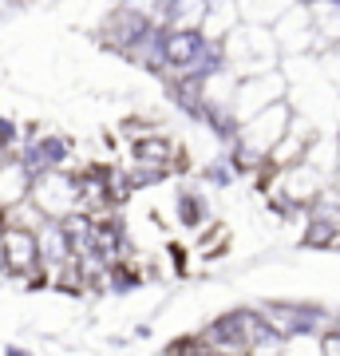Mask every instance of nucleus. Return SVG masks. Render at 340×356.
<instances>
[{"mask_svg": "<svg viewBox=\"0 0 340 356\" xmlns=\"http://www.w3.org/2000/svg\"><path fill=\"white\" fill-rule=\"evenodd\" d=\"M313 8V28H316V56L328 48H340V0H321Z\"/></svg>", "mask_w": 340, "mask_h": 356, "instance_id": "obj_11", "label": "nucleus"}, {"mask_svg": "<svg viewBox=\"0 0 340 356\" xmlns=\"http://www.w3.org/2000/svg\"><path fill=\"white\" fill-rule=\"evenodd\" d=\"M328 332H340V313H332V329Z\"/></svg>", "mask_w": 340, "mask_h": 356, "instance_id": "obj_18", "label": "nucleus"}, {"mask_svg": "<svg viewBox=\"0 0 340 356\" xmlns=\"http://www.w3.org/2000/svg\"><path fill=\"white\" fill-rule=\"evenodd\" d=\"M337 139H340V135H337Z\"/></svg>", "mask_w": 340, "mask_h": 356, "instance_id": "obj_22", "label": "nucleus"}, {"mask_svg": "<svg viewBox=\"0 0 340 356\" xmlns=\"http://www.w3.org/2000/svg\"><path fill=\"white\" fill-rule=\"evenodd\" d=\"M51 218L44 214V210H40L36 202H32V198H28V202H20V206H8V210H0V226H16V229H44L48 226Z\"/></svg>", "mask_w": 340, "mask_h": 356, "instance_id": "obj_14", "label": "nucleus"}, {"mask_svg": "<svg viewBox=\"0 0 340 356\" xmlns=\"http://www.w3.org/2000/svg\"><path fill=\"white\" fill-rule=\"evenodd\" d=\"M16 4H32V0H16Z\"/></svg>", "mask_w": 340, "mask_h": 356, "instance_id": "obj_21", "label": "nucleus"}, {"mask_svg": "<svg viewBox=\"0 0 340 356\" xmlns=\"http://www.w3.org/2000/svg\"><path fill=\"white\" fill-rule=\"evenodd\" d=\"M321 348H325V356H340V332H325Z\"/></svg>", "mask_w": 340, "mask_h": 356, "instance_id": "obj_16", "label": "nucleus"}, {"mask_svg": "<svg viewBox=\"0 0 340 356\" xmlns=\"http://www.w3.org/2000/svg\"><path fill=\"white\" fill-rule=\"evenodd\" d=\"M297 4H321V0H297Z\"/></svg>", "mask_w": 340, "mask_h": 356, "instance_id": "obj_20", "label": "nucleus"}, {"mask_svg": "<svg viewBox=\"0 0 340 356\" xmlns=\"http://www.w3.org/2000/svg\"><path fill=\"white\" fill-rule=\"evenodd\" d=\"M147 28H154V24H147L143 16H135L131 8H123V4H115L111 13H107V20H103V28H99V44L111 48L115 56H123Z\"/></svg>", "mask_w": 340, "mask_h": 356, "instance_id": "obj_8", "label": "nucleus"}, {"mask_svg": "<svg viewBox=\"0 0 340 356\" xmlns=\"http://www.w3.org/2000/svg\"><path fill=\"white\" fill-rule=\"evenodd\" d=\"M214 0H170L166 8V28L170 32H202Z\"/></svg>", "mask_w": 340, "mask_h": 356, "instance_id": "obj_12", "label": "nucleus"}, {"mask_svg": "<svg viewBox=\"0 0 340 356\" xmlns=\"http://www.w3.org/2000/svg\"><path fill=\"white\" fill-rule=\"evenodd\" d=\"M222 51H226V64L234 67L241 79L281 67V48H277V36H273L269 24H250V20H241V24L222 40Z\"/></svg>", "mask_w": 340, "mask_h": 356, "instance_id": "obj_1", "label": "nucleus"}, {"mask_svg": "<svg viewBox=\"0 0 340 356\" xmlns=\"http://www.w3.org/2000/svg\"><path fill=\"white\" fill-rule=\"evenodd\" d=\"M32 186H36V170L28 166V159L24 154H8V163L0 166V210L28 202Z\"/></svg>", "mask_w": 340, "mask_h": 356, "instance_id": "obj_9", "label": "nucleus"}, {"mask_svg": "<svg viewBox=\"0 0 340 356\" xmlns=\"http://www.w3.org/2000/svg\"><path fill=\"white\" fill-rule=\"evenodd\" d=\"M332 186L340 191V163H337V175H332Z\"/></svg>", "mask_w": 340, "mask_h": 356, "instance_id": "obj_19", "label": "nucleus"}, {"mask_svg": "<svg viewBox=\"0 0 340 356\" xmlns=\"http://www.w3.org/2000/svg\"><path fill=\"white\" fill-rule=\"evenodd\" d=\"M72 139L67 135H60V131H28V143H24V159L32 170H67V163H72Z\"/></svg>", "mask_w": 340, "mask_h": 356, "instance_id": "obj_6", "label": "nucleus"}, {"mask_svg": "<svg viewBox=\"0 0 340 356\" xmlns=\"http://www.w3.org/2000/svg\"><path fill=\"white\" fill-rule=\"evenodd\" d=\"M289 95H293V83L285 64L273 67V72H261V76H245L238 83V95H234V115H238V123H245V119L261 115L265 107L289 99Z\"/></svg>", "mask_w": 340, "mask_h": 356, "instance_id": "obj_2", "label": "nucleus"}, {"mask_svg": "<svg viewBox=\"0 0 340 356\" xmlns=\"http://www.w3.org/2000/svg\"><path fill=\"white\" fill-rule=\"evenodd\" d=\"M123 60L143 67V72H159V76H163L166 67H170V60H166V28H147V32L123 51Z\"/></svg>", "mask_w": 340, "mask_h": 356, "instance_id": "obj_10", "label": "nucleus"}, {"mask_svg": "<svg viewBox=\"0 0 340 356\" xmlns=\"http://www.w3.org/2000/svg\"><path fill=\"white\" fill-rule=\"evenodd\" d=\"M281 56H313L316 51V28H313V8L309 4H293L289 13L273 24Z\"/></svg>", "mask_w": 340, "mask_h": 356, "instance_id": "obj_5", "label": "nucleus"}, {"mask_svg": "<svg viewBox=\"0 0 340 356\" xmlns=\"http://www.w3.org/2000/svg\"><path fill=\"white\" fill-rule=\"evenodd\" d=\"M316 139H321V131H316V119H309V115L297 111L293 127L285 131V139H281L277 147H273V154H269V166H273V170H289V166L305 163Z\"/></svg>", "mask_w": 340, "mask_h": 356, "instance_id": "obj_7", "label": "nucleus"}, {"mask_svg": "<svg viewBox=\"0 0 340 356\" xmlns=\"http://www.w3.org/2000/svg\"><path fill=\"white\" fill-rule=\"evenodd\" d=\"M32 202L51 222L79 214V175H72V170H40L36 186H32Z\"/></svg>", "mask_w": 340, "mask_h": 356, "instance_id": "obj_3", "label": "nucleus"}, {"mask_svg": "<svg viewBox=\"0 0 340 356\" xmlns=\"http://www.w3.org/2000/svg\"><path fill=\"white\" fill-rule=\"evenodd\" d=\"M8 154H13V151H8V147H4V143H0V166L8 163Z\"/></svg>", "mask_w": 340, "mask_h": 356, "instance_id": "obj_17", "label": "nucleus"}, {"mask_svg": "<svg viewBox=\"0 0 340 356\" xmlns=\"http://www.w3.org/2000/svg\"><path fill=\"white\" fill-rule=\"evenodd\" d=\"M321 341H325L321 332H297V337L285 341V356H325Z\"/></svg>", "mask_w": 340, "mask_h": 356, "instance_id": "obj_15", "label": "nucleus"}, {"mask_svg": "<svg viewBox=\"0 0 340 356\" xmlns=\"http://www.w3.org/2000/svg\"><path fill=\"white\" fill-rule=\"evenodd\" d=\"M0 266H4L8 277L20 281H28L36 269H44V250H40L36 229H16V226L0 229Z\"/></svg>", "mask_w": 340, "mask_h": 356, "instance_id": "obj_4", "label": "nucleus"}, {"mask_svg": "<svg viewBox=\"0 0 340 356\" xmlns=\"http://www.w3.org/2000/svg\"><path fill=\"white\" fill-rule=\"evenodd\" d=\"M293 4H297V0H238L241 20H250V24H269V28L277 24Z\"/></svg>", "mask_w": 340, "mask_h": 356, "instance_id": "obj_13", "label": "nucleus"}]
</instances>
